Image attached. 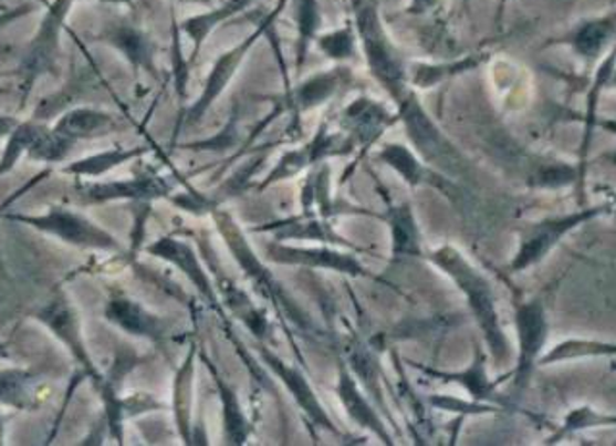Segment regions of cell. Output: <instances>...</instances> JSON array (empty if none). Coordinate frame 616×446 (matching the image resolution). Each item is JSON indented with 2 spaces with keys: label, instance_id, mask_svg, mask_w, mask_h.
Segmentation results:
<instances>
[{
  "label": "cell",
  "instance_id": "ee69618b",
  "mask_svg": "<svg viewBox=\"0 0 616 446\" xmlns=\"http://www.w3.org/2000/svg\"><path fill=\"white\" fill-rule=\"evenodd\" d=\"M437 4H439V0H410L408 12L414 15L427 14V12H431Z\"/></svg>",
  "mask_w": 616,
  "mask_h": 446
},
{
  "label": "cell",
  "instance_id": "8d00e7d4",
  "mask_svg": "<svg viewBox=\"0 0 616 446\" xmlns=\"http://www.w3.org/2000/svg\"><path fill=\"white\" fill-rule=\"evenodd\" d=\"M315 43L321 53L328 56L331 61H351L356 54L358 45V33L352 23H346L341 30L328 31L325 35H317Z\"/></svg>",
  "mask_w": 616,
  "mask_h": 446
},
{
  "label": "cell",
  "instance_id": "d590c367",
  "mask_svg": "<svg viewBox=\"0 0 616 446\" xmlns=\"http://www.w3.org/2000/svg\"><path fill=\"white\" fill-rule=\"evenodd\" d=\"M149 152V147H134V149H111V152L97 153L92 157L72 163L70 167L64 168L66 175L74 176H101L113 170V168L121 167L123 163L142 157L145 153Z\"/></svg>",
  "mask_w": 616,
  "mask_h": 446
},
{
  "label": "cell",
  "instance_id": "681fc988",
  "mask_svg": "<svg viewBox=\"0 0 616 446\" xmlns=\"http://www.w3.org/2000/svg\"><path fill=\"white\" fill-rule=\"evenodd\" d=\"M609 90H616V69L615 74H613V80H610Z\"/></svg>",
  "mask_w": 616,
  "mask_h": 446
},
{
  "label": "cell",
  "instance_id": "1f68e13d",
  "mask_svg": "<svg viewBox=\"0 0 616 446\" xmlns=\"http://www.w3.org/2000/svg\"><path fill=\"white\" fill-rule=\"evenodd\" d=\"M196 346L176 373L175 381V416L178 432L184 443L191 445V402H194V365H196Z\"/></svg>",
  "mask_w": 616,
  "mask_h": 446
},
{
  "label": "cell",
  "instance_id": "7dc6e473",
  "mask_svg": "<svg viewBox=\"0 0 616 446\" xmlns=\"http://www.w3.org/2000/svg\"><path fill=\"white\" fill-rule=\"evenodd\" d=\"M101 2H115V4H126V7H134V0H101Z\"/></svg>",
  "mask_w": 616,
  "mask_h": 446
},
{
  "label": "cell",
  "instance_id": "9c48e42d",
  "mask_svg": "<svg viewBox=\"0 0 616 446\" xmlns=\"http://www.w3.org/2000/svg\"><path fill=\"white\" fill-rule=\"evenodd\" d=\"M354 149H356V145L351 137L341 132L338 134L328 132V124L325 122L310 144L304 145L302 149H294V152H286L282 155L279 165L267 175L265 180L259 184V189L267 188L274 181L286 180L290 176L300 175L305 168L313 167L328 157L351 155Z\"/></svg>",
  "mask_w": 616,
  "mask_h": 446
},
{
  "label": "cell",
  "instance_id": "484cf974",
  "mask_svg": "<svg viewBox=\"0 0 616 446\" xmlns=\"http://www.w3.org/2000/svg\"><path fill=\"white\" fill-rule=\"evenodd\" d=\"M385 220L393 235V259L424 258L418 220L408 204L388 205Z\"/></svg>",
  "mask_w": 616,
  "mask_h": 446
},
{
  "label": "cell",
  "instance_id": "6da1fadb",
  "mask_svg": "<svg viewBox=\"0 0 616 446\" xmlns=\"http://www.w3.org/2000/svg\"><path fill=\"white\" fill-rule=\"evenodd\" d=\"M427 259L431 266L441 269L464 295L468 310L478 323L494 365H509L512 360V346L502 329L501 315L497 310V295L488 277L455 246L437 248Z\"/></svg>",
  "mask_w": 616,
  "mask_h": 446
},
{
  "label": "cell",
  "instance_id": "ba28073f",
  "mask_svg": "<svg viewBox=\"0 0 616 446\" xmlns=\"http://www.w3.org/2000/svg\"><path fill=\"white\" fill-rule=\"evenodd\" d=\"M7 219L25 222L31 227L43 230L46 235L56 236L64 242L80 248H93V250H121V246L113 236L105 232L103 228L95 227L92 220L84 219L76 212L64 211V209H51L43 217H23V215H7Z\"/></svg>",
  "mask_w": 616,
  "mask_h": 446
},
{
  "label": "cell",
  "instance_id": "4dcf8cb0",
  "mask_svg": "<svg viewBox=\"0 0 616 446\" xmlns=\"http://www.w3.org/2000/svg\"><path fill=\"white\" fill-rule=\"evenodd\" d=\"M115 118L107 113H101L95 108H74L70 113L64 114L59 124L54 126V132H59L62 136L70 139H80V137L101 136L107 134L115 128Z\"/></svg>",
  "mask_w": 616,
  "mask_h": 446
},
{
  "label": "cell",
  "instance_id": "d4e9b609",
  "mask_svg": "<svg viewBox=\"0 0 616 446\" xmlns=\"http://www.w3.org/2000/svg\"><path fill=\"white\" fill-rule=\"evenodd\" d=\"M338 398L343 401L344 408L348 412V416L359 425L366 427L369 432L375 433L383 443L393 445V439L387 432V425L383 424V419L377 416V412L373 409L372 402L367 401L366 394L359 393L356 381L352 378L351 371L346 365H341L338 370Z\"/></svg>",
  "mask_w": 616,
  "mask_h": 446
},
{
  "label": "cell",
  "instance_id": "e0dca14e",
  "mask_svg": "<svg viewBox=\"0 0 616 446\" xmlns=\"http://www.w3.org/2000/svg\"><path fill=\"white\" fill-rule=\"evenodd\" d=\"M173 186L160 176H139L134 180L107 181V184H87L82 188L85 204H105L113 199H134V201H153L167 197Z\"/></svg>",
  "mask_w": 616,
  "mask_h": 446
},
{
  "label": "cell",
  "instance_id": "9a60e30c",
  "mask_svg": "<svg viewBox=\"0 0 616 446\" xmlns=\"http://www.w3.org/2000/svg\"><path fill=\"white\" fill-rule=\"evenodd\" d=\"M616 69V41L615 45L610 46L609 53L603 56L597 70H595L594 80L587 90L586 95V111L582 116V126H584V137H582V145H580V160L578 173L580 194H584V181H586V167L587 155H589V147H592V139H594L595 122L599 118V103H602L603 93L609 91L610 80L615 74Z\"/></svg>",
  "mask_w": 616,
  "mask_h": 446
},
{
  "label": "cell",
  "instance_id": "f1b7e54d",
  "mask_svg": "<svg viewBox=\"0 0 616 446\" xmlns=\"http://www.w3.org/2000/svg\"><path fill=\"white\" fill-rule=\"evenodd\" d=\"M488 59L489 54L476 53L468 54V56L458 59V61L439 62V64H414L408 69L410 85L419 87V90H429V87L447 82L450 77H457L460 74H466V72L480 69L481 64Z\"/></svg>",
  "mask_w": 616,
  "mask_h": 446
},
{
  "label": "cell",
  "instance_id": "5bb4252c",
  "mask_svg": "<svg viewBox=\"0 0 616 446\" xmlns=\"http://www.w3.org/2000/svg\"><path fill=\"white\" fill-rule=\"evenodd\" d=\"M267 258L281 266L327 269L351 277H372L366 271V267L354 258V253L333 250V248H290V246H282L281 242H274L267 246Z\"/></svg>",
  "mask_w": 616,
  "mask_h": 446
},
{
  "label": "cell",
  "instance_id": "f35d334b",
  "mask_svg": "<svg viewBox=\"0 0 616 446\" xmlns=\"http://www.w3.org/2000/svg\"><path fill=\"white\" fill-rule=\"evenodd\" d=\"M41 132H43V128L38 126V124H33V122H25V124H18L15 126L14 132L10 134L7 152H4L2 159H0V176L7 175L8 170L14 168L23 152H30L31 145L38 139Z\"/></svg>",
  "mask_w": 616,
  "mask_h": 446
},
{
  "label": "cell",
  "instance_id": "5b68a950",
  "mask_svg": "<svg viewBox=\"0 0 616 446\" xmlns=\"http://www.w3.org/2000/svg\"><path fill=\"white\" fill-rule=\"evenodd\" d=\"M213 219L217 228L221 232L225 242L232 251V258L237 259L238 266L244 271L246 277L251 280V284L258 288L259 294L273 303L276 313H282L300 329H312V323L304 318L296 303L290 302L289 295L282 290L281 284L274 280L269 269L259 261L255 251L251 250L250 243L246 240L242 228L238 227L237 220L230 217L229 212L213 209Z\"/></svg>",
  "mask_w": 616,
  "mask_h": 446
},
{
  "label": "cell",
  "instance_id": "8fae6325",
  "mask_svg": "<svg viewBox=\"0 0 616 446\" xmlns=\"http://www.w3.org/2000/svg\"><path fill=\"white\" fill-rule=\"evenodd\" d=\"M616 41V10L597 18H587L561 38L551 39L547 45L568 46L586 64L602 61Z\"/></svg>",
  "mask_w": 616,
  "mask_h": 446
},
{
  "label": "cell",
  "instance_id": "74e56055",
  "mask_svg": "<svg viewBox=\"0 0 616 446\" xmlns=\"http://www.w3.org/2000/svg\"><path fill=\"white\" fill-rule=\"evenodd\" d=\"M30 373L2 371L0 373V404L18 409L30 408Z\"/></svg>",
  "mask_w": 616,
  "mask_h": 446
},
{
  "label": "cell",
  "instance_id": "60d3db41",
  "mask_svg": "<svg viewBox=\"0 0 616 446\" xmlns=\"http://www.w3.org/2000/svg\"><path fill=\"white\" fill-rule=\"evenodd\" d=\"M435 408L449 409V412H458L462 416H483V414H494L499 412L497 406L488 404V402H464L458 398H447V396H434L429 398Z\"/></svg>",
  "mask_w": 616,
  "mask_h": 446
},
{
  "label": "cell",
  "instance_id": "f6af8a7d",
  "mask_svg": "<svg viewBox=\"0 0 616 446\" xmlns=\"http://www.w3.org/2000/svg\"><path fill=\"white\" fill-rule=\"evenodd\" d=\"M595 128L603 129L607 132L610 136L616 137V118H607V116H599L597 122H595Z\"/></svg>",
  "mask_w": 616,
  "mask_h": 446
},
{
  "label": "cell",
  "instance_id": "603a6c76",
  "mask_svg": "<svg viewBox=\"0 0 616 446\" xmlns=\"http://www.w3.org/2000/svg\"><path fill=\"white\" fill-rule=\"evenodd\" d=\"M424 373L431 375L434 378H439V381H445V383H458L460 386H464L468 394L472 396L476 402H499V396H497V386L501 385L504 378H510V371L504 375V377L497 378V381H491L488 377V370H486V354L481 352V349H476V356H473V362L470 363V367L466 371H437L429 370V367H421Z\"/></svg>",
  "mask_w": 616,
  "mask_h": 446
},
{
  "label": "cell",
  "instance_id": "7c38bea8",
  "mask_svg": "<svg viewBox=\"0 0 616 446\" xmlns=\"http://www.w3.org/2000/svg\"><path fill=\"white\" fill-rule=\"evenodd\" d=\"M396 122H400L398 113H390L375 98L358 97L344 108L338 124L356 147L369 149Z\"/></svg>",
  "mask_w": 616,
  "mask_h": 446
},
{
  "label": "cell",
  "instance_id": "2e32d148",
  "mask_svg": "<svg viewBox=\"0 0 616 446\" xmlns=\"http://www.w3.org/2000/svg\"><path fill=\"white\" fill-rule=\"evenodd\" d=\"M38 319L43 321L72 350L77 362L84 365L85 375H90L95 381V385H100L103 377H101L100 371L95 370L92 357L85 350L84 339L80 333V319H77L74 308L62 298V300L49 303L45 310L39 311Z\"/></svg>",
  "mask_w": 616,
  "mask_h": 446
},
{
  "label": "cell",
  "instance_id": "ffe728a7",
  "mask_svg": "<svg viewBox=\"0 0 616 446\" xmlns=\"http://www.w3.org/2000/svg\"><path fill=\"white\" fill-rule=\"evenodd\" d=\"M147 253H152L155 258L165 259L168 263L178 267L194 282V287L198 288L201 295L213 303L215 308H219V298L215 292L213 282L207 277L206 269L201 267V261L196 256V251L191 250L188 243L176 240L173 236H165L152 246H147Z\"/></svg>",
  "mask_w": 616,
  "mask_h": 446
},
{
  "label": "cell",
  "instance_id": "277c9868",
  "mask_svg": "<svg viewBox=\"0 0 616 446\" xmlns=\"http://www.w3.org/2000/svg\"><path fill=\"white\" fill-rule=\"evenodd\" d=\"M395 105L406 134L427 165L439 168L452 178L466 176L472 170V165L466 159L464 153L445 136V132L427 114L424 105L419 103L416 91H408Z\"/></svg>",
  "mask_w": 616,
  "mask_h": 446
},
{
  "label": "cell",
  "instance_id": "3957f363",
  "mask_svg": "<svg viewBox=\"0 0 616 446\" xmlns=\"http://www.w3.org/2000/svg\"><path fill=\"white\" fill-rule=\"evenodd\" d=\"M615 207L616 199L605 201V204L580 205L576 211L528 222L520 230L518 250L510 261L509 271L516 274V272H524L532 267L540 266L541 261H545L564 238H568L574 230H578L587 222L609 215Z\"/></svg>",
  "mask_w": 616,
  "mask_h": 446
},
{
  "label": "cell",
  "instance_id": "b9f144b4",
  "mask_svg": "<svg viewBox=\"0 0 616 446\" xmlns=\"http://www.w3.org/2000/svg\"><path fill=\"white\" fill-rule=\"evenodd\" d=\"M173 33H175V43H173V62H175V77L176 91L178 97H186V84H188V69L190 64L184 61L182 53H180V39H178V25H173Z\"/></svg>",
  "mask_w": 616,
  "mask_h": 446
},
{
  "label": "cell",
  "instance_id": "ab89813d",
  "mask_svg": "<svg viewBox=\"0 0 616 446\" xmlns=\"http://www.w3.org/2000/svg\"><path fill=\"white\" fill-rule=\"evenodd\" d=\"M72 145H74V139L62 136V134L54 132V129H51V132L43 129V132L39 134L38 139L31 145L28 155H30L31 159L54 163V160L64 159Z\"/></svg>",
  "mask_w": 616,
  "mask_h": 446
},
{
  "label": "cell",
  "instance_id": "ac0fdd59",
  "mask_svg": "<svg viewBox=\"0 0 616 446\" xmlns=\"http://www.w3.org/2000/svg\"><path fill=\"white\" fill-rule=\"evenodd\" d=\"M258 352L261 360L267 363V367L273 370L274 375L281 378L282 385L289 388L290 394L296 398L297 406L304 409L313 424L320 425V427L328 429L331 433H338L333 422L325 414V409L321 408L320 401H317L312 386L307 383V378L296 367H290L289 363H284L281 357L274 356L273 352H269L263 344L258 346Z\"/></svg>",
  "mask_w": 616,
  "mask_h": 446
},
{
  "label": "cell",
  "instance_id": "d6986e66",
  "mask_svg": "<svg viewBox=\"0 0 616 446\" xmlns=\"http://www.w3.org/2000/svg\"><path fill=\"white\" fill-rule=\"evenodd\" d=\"M379 160L396 170L414 188L416 186H434V188L441 189L450 197L458 194V186L455 181L449 180L447 176L435 173L434 168L427 167L426 163H421L416 157V153L410 152L406 145H383V149L379 152Z\"/></svg>",
  "mask_w": 616,
  "mask_h": 446
},
{
  "label": "cell",
  "instance_id": "f907efd6",
  "mask_svg": "<svg viewBox=\"0 0 616 446\" xmlns=\"http://www.w3.org/2000/svg\"><path fill=\"white\" fill-rule=\"evenodd\" d=\"M180 2H203V4H207L209 0H180Z\"/></svg>",
  "mask_w": 616,
  "mask_h": 446
},
{
  "label": "cell",
  "instance_id": "f546056e",
  "mask_svg": "<svg viewBox=\"0 0 616 446\" xmlns=\"http://www.w3.org/2000/svg\"><path fill=\"white\" fill-rule=\"evenodd\" d=\"M586 357H616V342L599 339H564L556 342L553 349L545 350L541 356L540 367H549L556 363L586 360Z\"/></svg>",
  "mask_w": 616,
  "mask_h": 446
},
{
  "label": "cell",
  "instance_id": "e575fe53",
  "mask_svg": "<svg viewBox=\"0 0 616 446\" xmlns=\"http://www.w3.org/2000/svg\"><path fill=\"white\" fill-rule=\"evenodd\" d=\"M296 20V74L304 69L310 45L317 39L321 28L320 0H294Z\"/></svg>",
  "mask_w": 616,
  "mask_h": 446
},
{
  "label": "cell",
  "instance_id": "44dd1931",
  "mask_svg": "<svg viewBox=\"0 0 616 446\" xmlns=\"http://www.w3.org/2000/svg\"><path fill=\"white\" fill-rule=\"evenodd\" d=\"M105 315L111 323H115L134 336L149 339L153 342H160L167 336V323L128 298H113L108 302Z\"/></svg>",
  "mask_w": 616,
  "mask_h": 446
},
{
  "label": "cell",
  "instance_id": "816d5d0a",
  "mask_svg": "<svg viewBox=\"0 0 616 446\" xmlns=\"http://www.w3.org/2000/svg\"><path fill=\"white\" fill-rule=\"evenodd\" d=\"M502 2H504V0H502Z\"/></svg>",
  "mask_w": 616,
  "mask_h": 446
},
{
  "label": "cell",
  "instance_id": "52a82bcc",
  "mask_svg": "<svg viewBox=\"0 0 616 446\" xmlns=\"http://www.w3.org/2000/svg\"><path fill=\"white\" fill-rule=\"evenodd\" d=\"M261 38H265V28H263V22L259 20L258 28H255L253 33L242 39L234 49H230V51L222 54L221 59L215 61L213 69H211L209 76H207L206 87L201 91L198 101L180 116V122L176 126V136L180 134V129L198 124L206 116L207 111L213 106L215 101L221 97L225 90L229 87L232 77L237 76L238 70L242 66V62L246 61V56L251 53V49L255 46V43Z\"/></svg>",
  "mask_w": 616,
  "mask_h": 446
},
{
  "label": "cell",
  "instance_id": "7402d4cb",
  "mask_svg": "<svg viewBox=\"0 0 616 446\" xmlns=\"http://www.w3.org/2000/svg\"><path fill=\"white\" fill-rule=\"evenodd\" d=\"M258 232H271L276 242L282 240H313V242L328 243V246H343L351 250L359 251L358 246L344 240L343 236L336 235L333 227L325 220L313 219L310 215H300L296 219L279 220L273 225H263L255 228Z\"/></svg>",
  "mask_w": 616,
  "mask_h": 446
},
{
  "label": "cell",
  "instance_id": "cb8c5ba5",
  "mask_svg": "<svg viewBox=\"0 0 616 446\" xmlns=\"http://www.w3.org/2000/svg\"><path fill=\"white\" fill-rule=\"evenodd\" d=\"M101 39L126 56L134 69L155 74V46L144 31L132 23H115L101 33Z\"/></svg>",
  "mask_w": 616,
  "mask_h": 446
},
{
  "label": "cell",
  "instance_id": "30bf717a",
  "mask_svg": "<svg viewBox=\"0 0 616 446\" xmlns=\"http://www.w3.org/2000/svg\"><path fill=\"white\" fill-rule=\"evenodd\" d=\"M352 84H354L352 70L346 66H336L327 72L313 74L312 77L305 80L304 84L284 91V95L276 98V105L281 106L282 113L290 111L296 118H300V114L325 105L341 91L348 90Z\"/></svg>",
  "mask_w": 616,
  "mask_h": 446
},
{
  "label": "cell",
  "instance_id": "4316f807",
  "mask_svg": "<svg viewBox=\"0 0 616 446\" xmlns=\"http://www.w3.org/2000/svg\"><path fill=\"white\" fill-rule=\"evenodd\" d=\"M258 0H227L221 7L211 8L203 14L191 15L182 23V31L191 39L194 51H191L190 64L198 59L201 46L206 43L207 38L213 33L215 28H219L225 22H229L238 14L246 12L251 4H255Z\"/></svg>",
  "mask_w": 616,
  "mask_h": 446
},
{
  "label": "cell",
  "instance_id": "4fadbf2b",
  "mask_svg": "<svg viewBox=\"0 0 616 446\" xmlns=\"http://www.w3.org/2000/svg\"><path fill=\"white\" fill-rule=\"evenodd\" d=\"M72 4H74V0H53V2H49L45 18L39 25L38 35L31 41L30 51H28L25 61H23V72L28 76V84L31 85V82L39 74L53 69L54 59L59 53L61 30L64 28Z\"/></svg>",
  "mask_w": 616,
  "mask_h": 446
},
{
  "label": "cell",
  "instance_id": "d6a6232c",
  "mask_svg": "<svg viewBox=\"0 0 616 446\" xmlns=\"http://www.w3.org/2000/svg\"><path fill=\"white\" fill-rule=\"evenodd\" d=\"M605 427H616V414H607L592 406H578L566 414L563 424L558 425V429L545 443L556 445L576 433L605 429Z\"/></svg>",
  "mask_w": 616,
  "mask_h": 446
},
{
  "label": "cell",
  "instance_id": "7a4b0ae2",
  "mask_svg": "<svg viewBox=\"0 0 616 446\" xmlns=\"http://www.w3.org/2000/svg\"><path fill=\"white\" fill-rule=\"evenodd\" d=\"M354 28L375 82L398 103L411 90L408 66L385 31L377 0H351Z\"/></svg>",
  "mask_w": 616,
  "mask_h": 446
},
{
  "label": "cell",
  "instance_id": "8992f818",
  "mask_svg": "<svg viewBox=\"0 0 616 446\" xmlns=\"http://www.w3.org/2000/svg\"><path fill=\"white\" fill-rule=\"evenodd\" d=\"M514 326H516L518 354L514 367L510 370L512 378V396L520 398L532 385L535 370L540 367V360L547 350L549 313L545 303L540 298L514 302Z\"/></svg>",
  "mask_w": 616,
  "mask_h": 446
},
{
  "label": "cell",
  "instance_id": "836d02e7",
  "mask_svg": "<svg viewBox=\"0 0 616 446\" xmlns=\"http://www.w3.org/2000/svg\"><path fill=\"white\" fill-rule=\"evenodd\" d=\"M219 290H221L222 298H225V303L229 305L230 310L234 311V315L238 319H242L246 325L250 326L253 336H258L259 341H265L271 329H269V321H267L263 311L258 310L253 303H251L250 298L246 294L244 290L230 282L229 279H222L219 282Z\"/></svg>",
  "mask_w": 616,
  "mask_h": 446
},
{
  "label": "cell",
  "instance_id": "83f0119b",
  "mask_svg": "<svg viewBox=\"0 0 616 446\" xmlns=\"http://www.w3.org/2000/svg\"><path fill=\"white\" fill-rule=\"evenodd\" d=\"M206 360L207 367L213 373L215 385L219 391V398L222 402V424H225V440L229 445H244L248 437L251 435L250 419L246 417L244 409L240 406L234 388L225 381V378L213 370L211 360L207 356H201Z\"/></svg>",
  "mask_w": 616,
  "mask_h": 446
},
{
  "label": "cell",
  "instance_id": "c3c4849f",
  "mask_svg": "<svg viewBox=\"0 0 616 446\" xmlns=\"http://www.w3.org/2000/svg\"><path fill=\"white\" fill-rule=\"evenodd\" d=\"M0 357H10V354H8L7 344H2V342H0Z\"/></svg>",
  "mask_w": 616,
  "mask_h": 446
},
{
  "label": "cell",
  "instance_id": "7bdbcfd3",
  "mask_svg": "<svg viewBox=\"0 0 616 446\" xmlns=\"http://www.w3.org/2000/svg\"><path fill=\"white\" fill-rule=\"evenodd\" d=\"M237 139V116L230 118L227 128L222 129L219 137L207 139V142H199V144L184 145V149H229L230 145L234 144Z\"/></svg>",
  "mask_w": 616,
  "mask_h": 446
},
{
  "label": "cell",
  "instance_id": "bcb514c9",
  "mask_svg": "<svg viewBox=\"0 0 616 446\" xmlns=\"http://www.w3.org/2000/svg\"><path fill=\"white\" fill-rule=\"evenodd\" d=\"M18 124H20V122L15 121V118H10V116H0V137L12 134Z\"/></svg>",
  "mask_w": 616,
  "mask_h": 446
}]
</instances>
